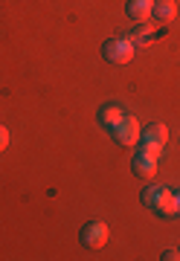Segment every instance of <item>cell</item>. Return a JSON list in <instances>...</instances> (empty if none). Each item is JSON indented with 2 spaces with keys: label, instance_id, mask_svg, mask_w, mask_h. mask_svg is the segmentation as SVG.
Masks as SVG:
<instances>
[{
  "label": "cell",
  "instance_id": "obj_1",
  "mask_svg": "<svg viewBox=\"0 0 180 261\" xmlns=\"http://www.w3.org/2000/svg\"><path fill=\"white\" fill-rule=\"evenodd\" d=\"M142 203L148 206L151 212L157 215H177V206H174V192H169L166 186H148L142 189Z\"/></svg>",
  "mask_w": 180,
  "mask_h": 261
},
{
  "label": "cell",
  "instance_id": "obj_2",
  "mask_svg": "<svg viewBox=\"0 0 180 261\" xmlns=\"http://www.w3.org/2000/svg\"><path fill=\"white\" fill-rule=\"evenodd\" d=\"M105 58L111 61V64H128L134 58V53H137V47H134L128 38H111L108 44L102 47Z\"/></svg>",
  "mask_w": 180,
  "mask_h": 261
},
{
  "label": "cell",
  "instance_id": "obj_3",
  "mask_svg": "<svg viewBox=\"0 0 180 261\" xmlns=\"http://www.w3.org/2000/svg\"><path fill=\"white\" fill-rule=\"evenodd\" d=\"M114 137L119 145H137L142 140V128H140V122H137V116H128L125 113V119L114 128Z\"/></svg>",
  "mask_w": 180,
  "mask_h": 261
},
{
  "label": "cell",
  "instance_id": "obj_4",
  "mask_svg": "<svg viewBox=\"0 0 180 261\" xmlns=\"http://www.w3.org/2000/svg\"><path fill=\"white\" fill-rule=\"evenodd\" d=\"M82 244L90 247V250L105 247L108 244V224L105 221H90V224H85V229H82Z\"/></svg>",
  "mask_w": 180,
  "mask_h": 261
},
{
  "label": "cell",
  "instance_id": "obj_5",
  "mask_svg": "<svg viewBox=\"0 0 180 261\" xmlns=\"http://www.w3.org/2000/svg\"><path fill=\"white\" fill-rule=\"evenodd\" d=\"M157 163H160L157 157H151V154H145L142 148H137V154H134V160H131V168H134V174H137V177L151 180L154 171H157Z\"/></svg>",
  "mask_w": 180,
  "mask_h": 261
},
{
  "label": "cell",
  "instance_id": "obj_6",
  "mask_svg": "<svg viewBox=\"0 0 180 261\" xmlns=\"http://www.w3.org/2000/svg\"><path fill=\"white\" fill-rule=\"evenodd\" d=\"M151 18H154V23L169 27L171 20L177 18V6H174L171 0H157V3H154V9H151Z\"/></svg>",
  "mask_w": 180,
  "mask_h": 261
},
{
  "label": "cell",
  "instance_id": "obj_7",
  "mask_svg": "<svg viewBox=\"0 0 180 261\" xmlns=\"http://www.w3.org/2000/svg\"><path fill=\"white\" fill-rule=\"evenodd\" d=\"M151 9H154L151 0H128V6H125L128 18L137 20V23H145V20L151 18Z\"/></svg>",
  "mask_w": 180,
  "mask_h": 261
},
{
  "label": "cell",
  "instance_id": "obj_8",
  "mask_svg": "<svg viewBox=\"0 0 180 261\" xmlns=\"http://www.w3.org/2000/svg\"><path fill=\"white\" fill-rule=\"evenodd\" d=\"M122 119H125V111L119 108V105H114V102L102 105V111H99V122H102V125H105L108 130H114Z\"/></svg>",
  "mask_w": 180,
  "mask_h": 261
},
{
  "label": "cell",
  "instance_id": "obj_9",
  "mask_svg": "<svg viewBox=\"0 0 180 261\" xmlns=\"http://www.w3.org/2000/svg\"><path fill=\"white\" fill-rule=\"evenodd\" d=\"M142 140H145V142H154V145H160V148H166V140H169V128H166L163 122H151L148 128L142 130Z\"/></svg>",
  "mask_w": 180,
  "mask_h": 261
},
{
  "label": "cell",
  "instance_id": "obj_10",
  "mask_svg": "<svg viewBox=\"0 0 180 261\" xmlns=\"http://www.w3.org/2000/svg\"><path fill=\"white\" fill-rule=\"evenodd\" d=\"M154 27H157V23H140V27H137V29L131 32V38H128V41H131L134 47L145 44V41H148V38L154 35Z\"/></svg>",
  "mask_w": 180,
  "mask_h": 261
},
{
  "label": "cell",
  "instance_id": "obj_11",
  "mask_svg": "<svg viewBox=\"0 0 180 261\" xmlns=\"http://www.w3.org/2000/svg\"><path fill=\"white\" fill-rule=\"evenodd\" d=\"M6 145H9V130L0 125V151H6Z\"/></svg>",
  "mask_w": 180,
  "mask_h": 261
},
{
  "label": "cell",
  "instance_id": "obj_12",
  "mask_svg": "<svg viewBox=\"0 0 180 261\" xmlns=\"http://www.w3.org/2000/svg\"><path fill=\"white\" fill-rule=\"evenodd\" d=\"M163 258H166V261H174V258H180V250H166V252H163Z\"/></svg>",
  "mask_w": 180,
  "mask_h": 261
},
{
  "label": "cell",
  "instance_id": "obj_13",
  "mask_svg": "<svg viewBox=\"0 0 180 261\" xmlns=\"http://www.w3.org/2000/svg\"><path fill=\"white\" fill-rule=\"evenodd\" d=\"M174 206H177V215H180V192H174Z\"/></svg>",
  "mask_w": 180,
  "mask_h": 261
},
{
  "label": "cell",
  "instance_id": "obj_14",
  "mask_svg": "<svg viewBox=\"0 0 180 261\" xmlns=\"http://www.w3.org/2000/svg\"><path fill=\"white\" fill-rule=\"evenodd\" d=\"M151 3H157V0H151Z\"/></svg>",
  "mask_w": 180,
  "mask_h": 261
}]
</instances>
